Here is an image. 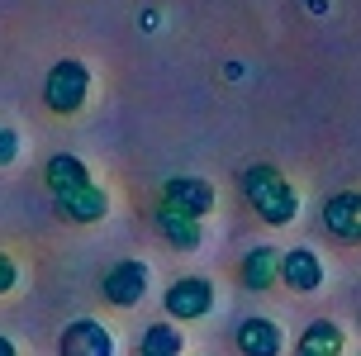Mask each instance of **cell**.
Instances as JSON below:
<instances>
[{"instance_id":"cell-12","label":"cell","mask_w":361,"mask_h":356,"mask_svg":"<svg viewBox=\"0 0 361 356\" xmlns=\"http://www.w3.org/2000/svg\"><path fill=\"white\" fill-rule=\"evenodd\" d=\"M157 228H162L166 247L176 252H195L200 243H204V228H200V219H190V214H176V209H157Z\"/></svg>"},{"instance_id":"cell-2","label":"cell","mask_w":361,"mask_h":356,"mask_svg":"<svg viewBox=\"0 0 361 356\" xmlns=\"http://www.w3.org/2000/svg\"><path fill=\"white\" fill-rule=\"evenodd\" d=\"M86 95H90V71L76 57L57 62L48 71V81H43V105L53 109V114H76V109L86 105Z\"/></svg>"},{"instance_id":"cell-19","label":"cell","mask_w":361,"mask_h":356,"mask_svg":"<svg viewBox=\"0 0 361 356\" xmlns=\"http://www.w3.org/2000/svg\"><path fill=\"white\" fill-rule=\"evenodd\" d=\"M295 356H305V352H295Z\"/></svg>"},{"instance_id":"cell-1","label":"cell","mask_w":361,"mask_h":356,"mask_svg":"<svg viewBox=\"0 0 361 356\" xmlns=\"http://www.w3.org/2000/svg\"><path fill=\"white\" fill-rule=\"evenodd\" d=\"M243 195L267 223H290L300 214V190L290 185L276 166H247L243 171Z\"/></svg>"},{"instance_id":"cell-14","label":"cell","mask_w":361,"mask_h":356,"mask_svg":"<svg viewBox=\"0 0 361 356\" xmlns=\"http://www.w3.org/2000/svg\"><path fill=\"white\" fill-rule=\"evenodd\" d=\"M300 352L305 356H338L343 352V328L333 319H314L305 333H300Z\"/></svg>"},{"instance_id":"cell-10","label":"cell","mask_w":361,"mask_h":356,"mask_svg":"<svg viewBox=\"0 0 361 356\" xmlns=\"http://www.w3.org/2000/svg\"><path fill=\"white\" fill-rule=\"evenodd\" d=\"M233 342L243 356H281L286 352V333H281V323H271V319H243Z\"/></svg>"},{"instance_id":"cell-6","label":"cell","mask_w":361,"mask_h":356,"mask_svg":"<svg viewBox=\"0 0 361 356\" xmlns=\"http://www.w3.org/2000/svg\"><path fill=\"white\" fill-rule=\"evenodd\" d=\"M57 356H114V333L95 319H76L62 328Z\"/></svg>"},{"instance_id":"cell-3","label":"cell","mask_w":361,"mask_h":356,"mask_svg":"<svg viewBox=\"0 0 361 356\" xmlns=\"http://www.w3.org/2000/svg\"><path fill=\"white\" fill-rule=\"evenodd\" d=\"M100 295H105V304H114V309L143 304V295H147V262H138V257L114 262V266L105 271V281H100Z\"/></svg>"},{"instance_id":"cell-11","label":"cell","mask_w":361,"mask_h":356,"mask_svg":"<svg viewBox=\"0 0 361 356\" xmlns=\"http://www.w3.org/2000/svg\"><path fill=\"white\" fill-rule=\"evenodd\" d=\"M238 281H243V290H271V285L281 281V252L271 247H252L243 262H238Z\"/></svg>"},{"instance_id":"cell-5","label":"cell","mask_w":361,"mask_h":356,"mask_svg":"<svg viewBox=\"0 0 361 356\" xmlns=\"http://www.w3.org/2000/svg\"><path fill=\"white\" fill-rule=\"evenodd\" d=\"M162 304H166V314H171V319L195 323V319H204V314L214 309V285L200 281V276H180V281L166 290Z\"/></svg>"},{"instance_id":"cell-9","label":"cell","mask_w":361,"mask_h":356,"mask_svg":"<svg viewBox=\"0 0 361 356\" xmlns=\"http://www.w3.org/2000/svg\"><path fill=\"white\" fill-rule=\"evenodd\" d=\"M281 285H290L295 295H314L324 285V262L314 247H290L281 257Z\"/></svg>"},{"instance_id":"cell-4","label":"cell","mask_w":361,"mask_h":356,"mask_svg":"<svg viewBox=\"0 0 361 356\" xmlns=\"http://www.w3.org/2000/svg\"><path fill=\"white\" fill-rule=\"evenodd\" d=\"M162 204L176 209V214H190V219H204V214L219 204V195L204 176H171L162 185Z\"/></svg>"},{"instance_id":"cell-8","label":"cell","mask_w":361,"mask_h":356,"mask_svg":"<svg viewBox=\"0 0 361 356\" xmlns=\"http://www.w3.org/2000/svg\"><path fill=\"white\" fill-rule=\"evenodd\" d=\"M57 214H62L67 223H100L109 214V190L95 185V180H86V185H76L67 195H57Z\"/></svg>"},{"instance_id":"cell-18","label":"cell","mask_w":361,"mask_h":356,"mask_svg":"<svg viewBox=\"0 0 361 356\" xmlns=\"http://www.w3.org/2000/svg\"><path fill=\"white\" fill-rule=\"evenodd\" d=\"M0 356H15V342L10 338H0Z\"/></svg>"},{"instance_id":"cell-15","label":"cell","mask_w":361,"mask_h":356,"mask_svg":"<svg viewBox=\"0 0 361 356\" xmlns=\"http://www.w3.org/2000/svg\"><path fill=\"white\" fill-rule=\"evenodd\" d=\"M180 352H185L180 328H171V323H152V328H143L138 356H180Z\"/></svg>"},{"instance_id":"cell-13","label":"cell","mask_w":361,"mask_h":356,"mask_svg":"<svg viewBox=\"0 0 361 356\" xmlns=\"http://www.w3.org/2000/svg\"><path fill=\"white\" fill-rule=\"evenodd\" d=\"M43 180H48V190L53 195H67V190H76V185H86V161L72 157V152H57L48 166H43Z\"/></svg>"},{"instance_id":"cell-17","label":"cell","mask_w":361,"mask_h":356,"mask_svg":"<svg viewBox=\"0 0 361 356\" xmlns=\"http://www.w3.org/2000/svg\"><path fill=\"white\" fill-rule=\"evenodd\" d=\"M15 157H19V138L10 133V128H0V166H10Z\"/></svg>"},{"instance_id":"cell-7","label":"cell","mask_w":361,"mask_h":356,"mask_svg":"<svg viewBox=\"0 0 361 356\" xmlns=\"http://www.w3.org/2000/svg\"><path fill=\"white\" fill-rule=\"evenodd\" d=\"M324 233L328 238H338L347 247H357L361 243V190H343V195H333L324 204Z\"/></svg>"},{"instance_id":"cell-16","label":"cell","mask_w":361,"mask_h":356,"mask_svg":"<svg viewBox=\"0 0 361 356\" xmlns=\"http://www.w3.org/2000/svg\"><path fill=\"white\" fill-rule=\"evenodd\" d=\"M15 281H19L15 257H5V252H0V295H10V290H15Z\"/></svg>"}]
</instances>
